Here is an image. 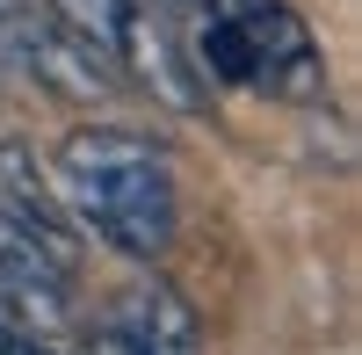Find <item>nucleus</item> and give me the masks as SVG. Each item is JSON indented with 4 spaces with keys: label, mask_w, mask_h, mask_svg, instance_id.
<instances>
[{
    "label": "nucleus",
    "mask_w": 362,
    "mask_h": 355,
    "mask_svg": "<svg viewBox=\"0 0 362 355\" xmlns=\"http://www.w3.org/2000/svg\"><path fill=\"white\" fill-rule=\"evenodd\" d=\"M0 58L22 66V73H37L51 95H66V102H95V95L116 87L109 58L95 44H80L44 0H0Z\"/></svg>",
    "instance_id": "7ed1b4c3"
},
{
    "label": "nucleus",
    "mask_w": 362,
    "mask_h": 355,
    "mask_svg": "<svg viewBox=\"0 0 362 355\" xmlns=\"http://www.w3.org/2000/svg\"><path fill=\"white\" fill-rule=\"evenodd\" d=\"M109 327H124L138 348H153V355H196V312L181 305L167 283H153V276L109 312Z\"/></svg>",
    "instance_id": "423d86ee"
},
{
    "label": "nucleus",
    "mask_w": 362,
    "mask_h": 355,
    "mask_svg": "<svg viewBox=\"0 0 362 355\" xmlns=\"http://www.w3.org/2000/svg\"><path fill=\"white\" fill-rule=\"evenodd\" d=\"M0 189H8V211L44 240V254L58 261V269H73V254H80V240H73V225H66V203L51 196V182L37 167H29V153L22 145H0Z\"/></svg>",
    "instance_id": "39448f33"
},
{
    "label": "nucleus",
    "mask_w": 362,
    "mask_h": 355,
    "mask_svg": "<svg viewBox=\"0 0 362 355\" xmlns=\"http://www.w3.org/2000/svg\"><path fill=\"white\" fill-rule=\"evenodd\" d=\"M0 355H58V348H44V341H15V334H8V341H0Z\"/></svg>",
    "instance_id": "1a4fd4ad"
},
{
    "label": "nucleus",
    "mask_w": 362,
    "mask_h": 355,
    "mask_svg": "<svg viewBox=\"0 0 362 355\" xmlns=\"http://www.w3.org/2000/svg\"><path fill=\"white\" fill-rule=\"evenodd\" d=\"M87 355H153V348H138V341H131L124 327H102L95 341H87Z\"/></svg>",
    "instance_id": "6e6552de"
},
{
    "label": "nucleus",
    "mask_w": 362,
    "mask_h": 355,
    "mask_svg": "<svg viewBox=\"0 0 362 355\" xmlns=\"http://www.w3.org/2000/svg\"><path fill=\"white\" fill-rule=\"evenodd\" d=\"M66 276L73 269H58V261L44 254V240L0 203V312L58 319V305H66Z\"/></svg>",
    "instance_id": "20e7f679"
},
{
    "label": "nucleus",
    "mask_w": 362,
    "mask_h": 355,
    "mask_svg": "<svg viewBox=\"0 0 362 355\" xmlns=\"http://www.w3.org/2000/svg\"><path fill=\"white\" fill-rule=\"evenodd\" d=\"M58 189L66 211L87 218L116 254L160 261L174 240V174L153 138L124 124H87L58 145Z\"/></svg>",
    "instance_id": "f257e3e1"
},
{
    "label": "nucleus",
    "mask_w": 362,
    "mask_h": 355,
    "mask_svg": "<svg viewBox=\"0 0 362 355\" xmlns=\"http://www.w3.org/2000/svg\"><path fill=\"white\" fill-rule=\"evenodd\" d=\"M189 22V51L210 80L225 87H261L283 102H312L319 95V51L312 29L297 22L290 0H174Z\"/></svg>",
    "instance_id": "f03ea898"
},
{
    "label": "nucleus",
    "mask_w": 362,
    "mask_h": 355,
    "mask_svg": "<svg viewBox=\"0 0 362 355\" xmlns=\"http://www.w3.org/2000/svg\"><path fill=\"white\" fill-rule=\"evenodd\" d=\"M44 8L66 22L80 44H95L102 58H116V44H124V29L138 15V0H44Z\"/></svg>",
    "instance_id": "0eeeda50"
},
{
    "label": "nucleus",
    "mask_w": 362,
    "mask_h": 355,
    "mask_svg": "<svg viewBox=\"0 0 362 355\" xmlns=\"http://www.w3.org/2000/svg\"><path fill=\"white\" fill-rule=\"evenodd\" d=\"M0 341H8V312H0Z\"/></svg>",
    "instance_id": "9d476101"
}]
</instances>
